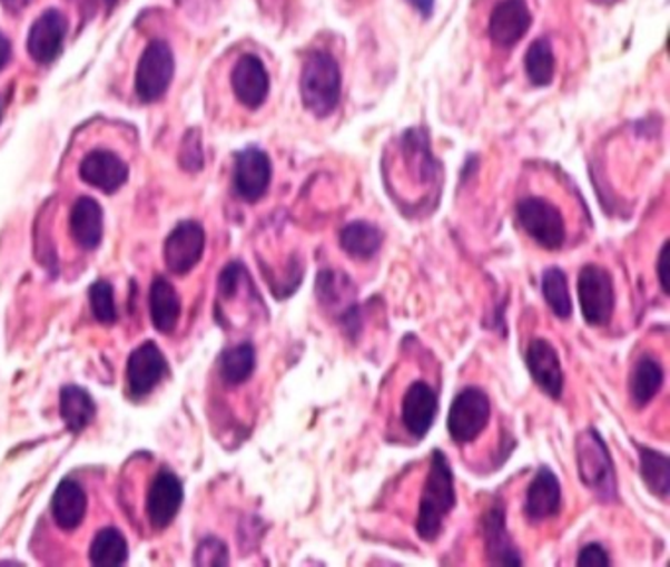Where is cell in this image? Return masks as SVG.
<instances>
[{
	"instance_id": "6da1fadb",
	"label": "cell",
	"mask_w": 670,
	"mask_h": 567,
	"mask_svg": "<svg viewBox=\"0 0 670 567\" xmlns=\"http://www.w3.org/2000/svg\"><path fill=\"white\" fill-rule=\"evenodd\" d=\"M456 502L453 467L441 449L431 453L427 481L420 500L415 532L423 542H435L444 528V520L453 512Z\"/></svg>"
},
{
	"instance_id": "7a4b0ae2",
	"label": "cell",
	"mask_w": 670,
	"mask_h": 567,
	"mask_svg": "<svg viewBox=\"0 0 670 567\" xmlns=\"http://www.w3.org/2000/svg\"><path fill=\"white\" fill-rule=\"evenodd\" d=\"M303 107L317 119H327L341 102L343 76L338 61L325 50H313L303 61L302 81Z\"/></svg>"
},
{
	"instance_id": "3957f363",
	"label": "cell",
	"mask_w": 670,
	"mask_h": 567,
	"mask_svg": "<svg viewBox=\"0 0 670 567\" xmlns=\"http://www.w3.org/2000/svg\"><path fill=\"white\" fill-rule=\"evenodd\" d=\"M577 466L580 479L590 491H594L600 499L615 500L618 497V479L615 467L610 458V449L605 446L602 436L594 428H588L577 440Z\"/></svg>"
},
{
	"instance_id": "277c9868",
	"label": "cell",
	"mask_w": 670,
	"mask_h": 567,
	"mask_svg": "<svg viewBox=\"0 0 670 567\" xmlns=\"http://www.w3.org/2000/svg\"><path fill=\"white\" fill-rule=\"evenodd\" d=\"M521 229L546 251H561L566 243V225L561 209L543 197H525L515 207Z\"/></svg>"
},
{
	"instance_id": "5b68a950",
	"label": "cell",
	"mask_w": 670,
	"mask_h": 567,
	"mask_svg": "<svg viewBox=\"0 0 670 567\" xmlns=\"http://www.w3.org/2000/svg\"><path fill=\"white\" fill-rule=\"evenodd\" d=\"M492 404L486 392L477 387L461 390L446 418V430L456 446H466L486 430Z\"/></svg>"
},
{
	"instance_id": "8992f818",
	"label": "cell",
	"mask_w": 670,
	"mask_h": 567,
	"mask_svg": "<svg viewBox=\"0 0 670 567\" xmlns=\"http://www.w3.org/2000/svg\"><path fill=\"white\" fill-rule=\"evenodd\" d=\"M579 302L582 317L592 328H602L612 320L615 289L612 274L600 264H587L579 274Z\"/></svg>"
},
{
	"instance_id": "52a82bcc",
	"label": "cell",
	"mask_w": 670,
	"mask_h": 567,
	"mask_svg": "<svg viewBox=\"0 0 670 567\" xmlns=\"http://www.w3.org/2000/svg\"><path fill=\"white\" fill-rule=\"evenodd\" d=\"M176 74L174 51L164 40H151L136 69V95L142 102L161 99Z\"/></svg>"
},
{
	"instance_id": "ba28073f",
	"label": "cell",
	"mask_w": 670,
	"mask_h": 567,
	"mask_svg": "<svg viewBox=\"0 0 670 567\" xmlns=\"http://www.w3.org/2000/svg\"><path fill=\"white\" fill-rule=\"evenodd\" d=\"M168 373V361L156 343H142L132 351L126 366V384L130 399H144Z\"/></svg>"
},
{
	"instance_id": "9c48e42d",
	"label": "cell",
	"mask_w": 670,
	"mask_h": 567,
	"mask_svg": "<svg viewBox=\"0 0 670 567\" xmlns=\"http://www.w3.org/2000/svg\"><path fill=\"white\" fill-rule=\"evenodd\" d=\"M233 184L236 195L243 197L244 202L254 204L262 199L272 184V160L268 154L256 146L236 154Z\"/></svg>"
},
{
	"instance_id": "30bf717a",
	"label": "cell",
	"mask_w": 670,
	"mask_h": 567,
	"mask_svg": "<svg viewBox=\"0 0 670 567\" xmlns=\"http://www.w3.org/2000/svg\"><path fill=\"white\" fill-rule=\"evenodd\" d=\"M68 38V18L58 9H50L38 17L28 35V53L40 66L58 60Z\"/></svg>"
},
{
	"instance_id": "8fae6325",
	"label": "cell",
	"mask_w": 670,
	"mask_h": 567,
	"mask_svg": "<svg viewBox=\"0 0 670 567\" xmlns=\"http://www.w3.org/2000/svg\"><path fill=\"white\" fill-rule=\"evenodd\" d=\"M529 374L549 399L561 400L564 390V371L561 356L549 339L536 338L529 343L525 353Z\"/></svg>"
},
{
	"instance_id": "7c38bea8",
	"label": "cell",
	"mask_w": 670,
	"mask_h": 567,
	"mask_svg": "<svg viewBox=\"0 0 670 567\" xmlns=\"http://www.w3.org/2000/svg\"><path fill=\"white\" fill-rule=\"evenodd\" d=\"M205 251V231L195 221H184L169 233L164 256L169 271L174 274H187L201 261Z\"/></svg>"
},
{
	"instance_id": "4fadbf2b",
	"label": "cell",
	"mask_w": 670,
	"mask_h": 567,
	"mask_svg": "<svg viewBox=\"0 0 670 567\" xmlns=\"http://www.w3.org/2000/svg\"><path fill=\"white\" fill-rule=\"evenodd\" d=\"M562 491L561 483L551 467L541 466L536 469L533 481L529 483L525 500H523V515L528 522L539 525L549 518H554L561 512Z\"/></svg>"
},
{
	"instance_id": "5bb4252c",
	"label": "cell",
	"mask_w": 670,
	"mask_h": 567,
	"mask_svg": "<svg viewBox=\"0 0 670 567\" xmlns=\"http://www.w3.org/2000/svg\"><path fill=\"white\" fill-rule=\"evenodd\" d=\"M315 290H317L318 304L327 312H335L336 317L341 315V305H343L341 323L351 331L358 330V317H356L358 310L354 302L353 280L343 272L321 271Z\"/></svg>"
},
{
	"instance_id": "9a60e30c",
	"label": "cell",
	"mask_w": 670,
	"mask_h": 567,
	"mask_svg": "<svg viewBox=\"0 0 670 567\" xmlns=\"http://www.w3.org/2000/svg\"><path fill=\"white\" fill-rule=\"evenodd\" d=\"M230 84H233L236 99L243 102L246 109H260L268 99V69L264 66V61L254 53H244L243 58L236 61Z\"/></svg>"
},
{
	"instance_id": "2e32d148",
	"label": "cell",
	"mask_w": 670,
	"mask_h": 567,
	"mask_svg": "<svg viewBox=\"0 0 670 567\" xmlns=\"http://www.w3.org/2000/svg\"><path fill=\"white\" fill-rule=\"evenodd\" d=\"M533 17L525 0H500L490 17V38L497 48H512L528 35Z\"/></svg>"
},
{
	"instance_id": "e0dca14e",
	"label": "cell",
	"mask_w": 670,
	"mask_h": 567,
	"mask_svg": "<svg viewBox=\"0 0 670 567\" xmlns=\"http://www.w3.org/2000/svg\"><path fill=\"white\" fill-rule=\"evenodd\" d=\"M184 505V485L177 479L176 473L168 469L159 471L151 481L146 510L148 520L154 528H166L177 517L179 508Z\"/></svg>"
},
{
	"instance_id": "ac0fdd59",
	"label": "cell",
	"mask_w": 670,
	"mask_h": 567,
	"mask_svg": "<svg viewBox=\"0 0 670 567\" xmlns=\"http://www.w3.org/2000/svg\"><path fill=\"white\" fill-rule=\"evenodd\" d=\"M436 410L439 399L427 382L415 381L405 390L402 400V423L415 440H423L431 432Z\"/></svg>"
},
{
	"instance_id": "d6986e66",
	"label": "cell",
	"mask_w": 670,
	"mask_h": 567,
	"mask_svg": "<svg viewBox=\"0 0 670 567\" xmlns=\"http://www.w3.org/2000/svg\"><path fill=\"white\" fill-rule=\"evenodd\" d=\"M79 176L85 184L97 187L105 194H115L128 182V166L110 150H92L81 162Z\"/></svg>"
},
{
	"instance_id": "ffe728a7",
	"label": "cell",
	"mask_w": 670,
	"mask_h": 567,
	"mask_svg": "<svg viewBox=\"0 0 670 567\" xmlns=\"http://www.w3.org/2000/svg\"><path fill=\"white\" fill-rule=\"evenodd\" d=\"M484 542L490 564L500 566H521L523 558L513 544L512 536L505 526V508L503 502H495L484 517Z\"/></svg>"
},
{
	"instance_id": "44dd1931",
	"label": "cell",
	"mask_w": 670,
	"mask_h": 567,
	"mask_svg": "<svg viewBox=\"0 0 670 567\" xmlns=\"http://www.w3.org/2000/svg\"><path fill=\"white\" fill-rule=\"evenodd\" d=\"M69 225H71V235L76 238L77 245L85 251H92L101 245L102 209L92 197L77 199L71 209Z\"/></svg>"
},
{
	"instance_id": "7402d4cb",
	"label": "cell",
	"mask_w": 670,
	"mask_h": 567,
	"mask_svg": "<svg viewBox=\"0 0 670 567\" xmlns=\"http://www.w3.org/2000/svg\"><path fill=\"white\" fill-rule=\"evenodd\" d=\"M85 510H87V495L83 487L76 483L73 479L61 481L51 499V515L56 525L63 530H76L77 526L83 522Z\"/></svg>"
},
{
	"instance_id": "603a6c76",
	"label": "cell",
	"mask_w": 670,
	"mask_h": 567,
	"mask_svg": "<svg viewBox=\"0 0 670 567\" xmlns=\"http://www.w3.org/2000/svg\"><path fill=\"white\" fill-rule=\"evenodd\" d=\"M341 246L354 261L374 258L384 245V231L370 221H353L341 231Z\"/></svg>"
},
{
	"instance_id": "cb8c5ba5",
	"label": "cell",
	"mask_w": 670,
	"mask_h": 567,
	"mask_svg": "<svg viewBox=\"0 0 670 567\" xmlns=\"http://www.w3.org/2000/svg\"><path fill=\"white\" fill-rule=\"evenodd\" d=\"M150 314L159 333H174L181 315V302L176 289L164 276L154 280L150 289Z\"/></svg>"
},
{
	"instance_id": "d4e9b609",
	"label": "cell",
	"mask_w": 670,
	"mask_h": 567,
	"mask_svg": "<svg viewBox=\"0 0 670 567\" xmlns=\"http://www.w3.org/2000/svg\"><path fill=\"white\" fill-rule=\"evenodd\" d=\"M664 382V369L659 359L643 355L637 361L629 377V394L637 408H646L659 394Z\"/></svg>"
},
{
	"instance_id": "484cf974",
	"label": "cell",
	"mask_w": 670,
	"mask_h": 567,
	"mask_svg": "<svg viewBox=\"0 0 670 567\" xmlns=\"http://www.w3.org/2000/svg\"><path fill=\"white\" fill-rule=\"evenodd\" d=\"M61 418L68 426L69 432L79 433L85 430L97 414V408L91 394L79 387H66L59 397Z\"/></svg>"
},
{
	"instance_id": "4316f807",
	"label": "cell",
	"mask_w": 670,
	"mask_h": 567,
	"mask_svg": "<svg viewBox=\"0 0 670 567\" xmlns=\"http://www.w3.org/2000/svg\"><path fill=\"white\" fill-rule=\"evenodd\" d=\"M639 461H641V477L646 481L649 491L657 495L659 499H669L670 492V463L669 458L654 451V449L639 446Z\"/></svg>"
},
{
	"instance_id": "83f0119b",
	"label": "cell",
	"mask_w": 670,
	"mask_h": 567,
	"mask_svg": "<svg viewBox=\"0 0 670 567\" xmlns=\"http://www.w3.org/2000/svg\"><path fill=\"white\" fill-rule=\"evenodd\" d=\"M220 377L230 387H238L250 379L256 369V349L252 343H240L230 348L220 356Z\"/></svg>"
},
{
	"instance_id": "f1b7e54d",
	"label": "cell",
	"mask_w": 670,
	"mask_h": 567,
	"mask_svg": "<svg viewBox=\"0 0 670 567\" xmlns=\"http://www.w3.org/2000/svg\"><path fill=\"white\" fill-rule=\"evenodd\" d=\"M92 566H122L128 559V544L122 532L117 528H102L95 536L89 550Z\"/></svg>"
},
{
	"instance_id": "f546056e",
	"label": "cell",
	"mask_w": 670,
	"mask_h": 567,
	"mask_svg": "<svg viewBox=\"0 0 670 567\" xmlns=\"http://www.w3.org/2000/svg\"><path fill=\"white\" fill-rule=\"evenodd\" d=\"M554 69H556V60H554L553 46L549 38H536L535 42L529 46L525 53V74L529 81L535 87H545L553 84Z\"/></svg>"
},
{
	"instance_id": "4dcf8cb0",
	"label": "cell",
	"mask_w": 670,
	"mask_h": 567,
	"mask_svg": "<svg viewBox=\"0 0 670 567\" xmlns=\"http://www.w3.org/2000/svg\"><path fill=\"white\" fill-rule=\"evenodd\" d=\"M541 292L546 304L553 310L559 320H569L572 315V300H570L569 280L559 266H551L541 276Z\"/></svg>"
},
{
	"instance_id": "1f68e13d",
	"label": "cell",
	"mask_w": 670,
	"mask_h": 567,
	"mask_svg": "<svg viewBox=\"0 0 670 567\" xmlns=\"http://www.w3.org/2000/svg\"><path fill=\"white\" fill-rule=\"evenodd\" d=\"M89 302L95 320L101 323H112L117 320V305H115V292L109 282L99 280L89 290Z\"/></svg>"
},
{
	"instance_id": "d6a6232c",
	"label": "cell",
	"mask_w": 670,
	"mask_h": 567,
	"mask_svg": "<svg viewBox=\"0 0 670 567\" xmlns=\"http://www.w3.org/2000/svg\"><path fill=\"white\" fill-rule=\"evenodd\" d=\"M227 544L218 538H207L199 544L195 551V564L197 566H228Z\"/></svg>"
},
{
	"instance_id": "836d02e7",
	"label": "cell",
	"mask_w": 670,
	"mask_h": 567,
	"mask_svg": "<svg viewBox=\"0 0 670 567\" xmlns=\"http://www.w3.org/2000/svg\"><path fill=\"white\" fill-rule=\"evenodd\" d=\"M577 564L582 567L590 566H610L612 559L608 556V551L600 544H588L582 550H580L579 559Z\"/></svg>"
},
{
	"instance_id": "e575fe53",
	"label": "cell",
	"mask_w": 670,
	"mask_h": 567,
	"mask_svg": "<svg viewBox=\"0 0 670 567\" xmlns=\"http://www.w3.org/2000/svg\"><path fill=\"white\" fill-rule=\"evenodd\" d=\"M667 256H669V241H664L661 253H659V261H657V276H659V284H661V289L664 294H669V280H667Z\"/></svg>"
},
{
	"instance_id": "d590c367",
	"label": "cell",
	"mask_w": 670,
	"mask_h": 567,
	"mask_svg": "<svg viewBox=\"0 0 670 567\" xmlns=\"http://www.w3.org/2000/svg\"><path fill=\"white\" fill-rule=\"evenodd\" d=\"M413 9L421 12V17L428 18L435 10V0H407Z\"/></svg>"
},
{
	"instance_id": "8d00e7d4",
	"label": "cell",
	"mask_w": 670,
	"mask_h": 567,
	"mask_svg": "<svg viewBox=\"0 0 670 567\" xmlns=\"http://www.w3.org/2000/svg\"><path fill=\"white\" fill-rule=\"evenodd\" d=\"M12 48H10L9 38L0 32V71L9 66Z\"/></svg>"
},
{
	"instance_id": "74e56055",
	"label": "cell",
	"mask_w": 670,
	"mask_h": 567,
	"mask_svg": "<svg viewBox=\"0 0 670 567\" xmlns=\"http://www.w3.org/2000/svg\"><path fill=\"white\" fill-rule=\"evenodd\" d=\"M32 2H35V0H0V4L9 10V12H22V10L28 9Z\"/></svg>"
},
{
	"instance_id": "f35d334b",
	"label": "cell",
	"mask_w": 670,
	"mask_h": 567,
	"mask_svg": "<svg viewBox=\"0 0 670 567\" xmlns=\"http://www.w3.org/2000/svg\"><path fill=\"white\" fill-rule=\"evenodd\" d=\"M595 2H600V4H612V2H618V0H595Z\"/></svg>"
},
{
	"instance_id": "ab89813d",
	"label": "cell",
	"mask_w": 670,
	"mask_h": 567,
	"mask_svg": "<svg viewBox=\"0 0 670 567\" xmlns=\"http://www.w3.org/2000/svg\"><path fill=\"white\" fill-rule=\"evenodd\" d=\"M0 119H2V110H0Z\"/></svg>"
}]
</instances>
